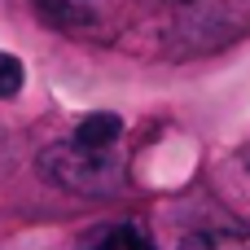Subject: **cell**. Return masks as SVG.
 Segmentation results:
<instances>
[{"label": "cell", "mask_w": 250, "mask_h": 250, "mask_svg": "<svg viewBox=\"0 0 250 250\" xmlns=\"http://www.w3.org/2000/svg\"><path fill=\"white\" fill-rule=\"evenodd\" d=\"M75 4H88V0H40V9H48L53 18H62L66 9H75Z\"/></svg>", "instance_id": "8992f818"}, {"label": "cell", "mask_w": 250, "mask_h": 250, "mask_svg": "<svg viewBox=\"0 0 250 250\" xmlns=\"http://www.w3.org/2000/svg\"><path fill=\"white\" fill-rule=\"evenodd\" d=\"M22 62L13 57V53H0V97H18V88H22Z\"/></svg>", "instance_id": "5b68a950"}, {"label": "cell", "mask_w": 250, "mask_h": 250, "mask_svg": "<svg viewBox=\"0 0 250 250\" xmlns=\"http://www.w3.org/2000/svg\"><path fill=\"white\" fill-rule=\"evenodd\" d=\"M40 171L57 189H70V193H110L123 180V167L110 149H88V145H75V141L44 149Z\"/></svg>", "instance_id": "6da1fadb"}, {"label": "cell", "mask_w": 250, "mask_h": 250, "mask_svg": "<svg viewBox=\"0 0 250 250\" xmlns=\"http://www.w3.org/2000/svg\"><path fill=\"white\" fill-rule=\"evenodd\" d=\"M79 250H154V242L141 233L136 220H123V224H110L105 233H92Z\"/></svg>", "instance_id": "7a4b0ae2"}, {"label": "cell", "mask_w": 250, "mask_h": 250, "mask_svg": "<svg viewBox=\"0 0 250 250\" xmlns=\"http://www.w3.org/2000/svg\"><path fill=\"white\" fill-rule=\"evenodd\" d=\"M119 132H123V119L119 114H88V119H79V127H75V145H88V149H110L114 141H119Z\"/></svg>", "instance_id": "3957f363"}, {"label": "cell", "mask_w": 250, "mask_h": 250, "mask_svg": "<svg viewBox=\"0 0 250 250\" xmlns=\"http://www.w3.org/2000/svg\"><path fill=\"white\" fill-rule=\"evenodd\" d=\"M180 250H250V233L237 229H202V233H189Z\"/></svg>", "instance_id": "277c9868"}]
</instances>
